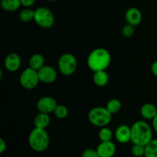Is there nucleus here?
Listing matches in <instances>:
<instances>
[{
    "mask_svg": "<svg viewBox=\"0 0 157 157\" xmlns=\"http://www.w3.org/2000/svg\"><path fill=\"white\" fill-rule=\"evenodd\" d=\"M111 62L110 52L103 48H95L89 54L87 63L89 68L93 72L105 71Z\"/></svg>",
    "mask_w": 157,
    "mask_h": 157,
    "instance_id": "obj_1",
    "label": "nucleus"
},
{
    "mask_svg": "<svg viewBox=\"0 0 157 157\" xmlns=\"http://www.w3.org/2000/svg\"><path fill=\"white\" fill-rule=\"evenodd\" d=\"M131 141L133 144L146 146L153 140V131L147 122L138 121L130 127Z\"/></svg>",
    "mask_w": 157,
    "mask_h": 157,
    "instance_id": "obj_2",
    "label": "nucleus"
},
{
    "mask_svg": "<svg viewBox=\"0 0 157 157\" xmlns=\"http://www.w3.org/2000/svg\"><path fill=\"white\" fill-rule=\"evenodd\" d=\"M50 139L45 129L35 128L32 130L29 136V144L36 152H43L48 149Z\"/></svg>",
    "mask_w": 157,
    "mask_h": 157,
    "instance_id": "obj_3",
    "label": "nucleus"
},
{
    "mask_svg": "<svg viewBox=\"0 0 157 157\" xmlns=\"http://www.w3.org/2000/svg\"><path fill=\"white\" fill-rule=\"evenodd\" d=\"M88 120L90 124L95 127H107L112 121V113L106 107H94L89 111Z\"/></svg>",
    "mask_w": 157,
    "mask_h": 157,
    "instance_id": "obj_4",
    "label": "nucleus"
},
{
    "mask_svg": "<svg viewBox=\"0 0 157 157\" xmlns=\"http://www.w3.org/2000/svg\"><path fill=\"white\" fill-rule=\"evenodd\" d=\"M34 21L43 29H50L55 24V16L52 11L46 7H39L35 10Z\"/></svg>",
    "mask_w": 157,
    "mask_h": 157,
    "instance_id": "obj_5",
    "label": "nucleus"
},
{
    "mask_svg": "<svg viewBox=\"0 0 157 157\" xmlns=\"http://www.w3.org/2000/svg\"><path fill=\"white\" fill-rule=\"evenodd\" d=\"M58 69L62 75L65 76L73 75L78 66L77 59L72 54H63L58 59Z\"/></svg>",
    "mask_w": 157,
    "mask_h": 157,
    "instance_id": "obj_6",
    "label": "nucleus"
},
{
    "mask_svg": "<svg viewBox=\"0 0 157 157\" xmlns=\"http://www.w3.org/2000/svg\"><path fill=\"white\" fill-rule=\"evenodd\" d=\"M20 84L21 87L27 90H32L35 88L40 82L38 71L30 67H27L21 72L19 78Z\"/></svg>",
    "mask_w": 157,
    "mask_h": 157,
    "instance_id": "obj_7",
    "label": "nucleus"
},
{
    "mask_svg": "<svg viewBox=\"0 0 157 157\" xmlns=\"http://www.w3.org/2000/svg\"><path fill=\"white\" fill-rule=\"evenodd\" d=\"M57 105H58V104H57V101L55 98H52V97L45 96L42 97L38 100L36 107L39 112L49 114L50 113H54V110L56 108Z\"/></svg>",
    "mask_w": 157,
    "mask_h": 157,
    "instance_id": "obj_8",
    "label": "nucleus"
},
{
    "mask_svg": "<svg viewBox=\"0 0 157 157\" xmlns=\"http://www.w3.org/2000/svg\"><path fill=\"white\" fill-rule=\"evenodd\" d=\"M38 77L41 82L44 84H52L57 79V72L53 67L50 65H44L38 71Z\"/></svg>",
    "mask_w": 157,
    "mask_h": 157,
    "instance_id": "obj_9",
    "label": "nucleus"
},
{
    "mask_svg": "<svg viewBox=\"0 0 157 157\" xmlns=\"http://www.w3.org/2000/svg\"><path fill=\"white\" fill-rule=\"evenodd\" d=\"M4 65L6 70L9 71H16L21 66V58L16 53H9L5 58Z\"/></svg>",
    "mask_w": 157,
    "mask_h": 157,
    "instance_id": "obj_10",
    "label": "nucleus"
},
{
    "mask_svg": "<svg viewBox=\"0 0 157 157\" xmlns=\"http://www.w3.org/2000/svg\"><path fill=\"white\" fill-rule=\"evenodd\" d=\"M101 157H113L116 153V146L111 141L101 142L96 149Z\"/></svg>",
    "mask_w": 157,
    "mask_h": 157,
    "instance_id": "obj_11",
    "label": "nucleus"
},
{
    "mask_svg": "<svg viewBox=\"0 0 157 157\" xmlns=\"http://www.w3.org/2000/svg\"><path fill=\"white\" fill-rule=\"evenodd\" d=\"M115 137L121 144H127L131 140V129L124 124L119 126L115 131Z\"/></svg>",
    "mask_w": 157,
    "mask_h": 157,
    "instance_id": "obj_12",
    "label": "nucleus"
},
{
    "mask_svg": "<svg viewBox=\"0 0 157 157\" xmlns=\"http://www.w3.org/2000/svg\"><path fill=\"white\" fill-rule=\"evenodd\" d=\"M125 18L127 24H130L133 26H136L141 22L142 13L136 8H130L126 12Z\"/></svg>",
    "mask_w": 157,
    "mask_h": 157,
    "instance_id": "obj_13",
    "label": "nucleus"
},
{
    "mask_svg": "<svg viewBox=\"0 0 157 157\" xmlns=\"http://www.w3.org/2000/svg\"><path fill=\"white\" fill-rule=\"evenodd\" d=\"M50 121L51 118L48 113L39 112V113L35 116V120H34V125L35 128L46 129L50 124Z\"/></svg>",
    "mask_w": 157,
    "mask_h": 157,
    "instance_id": "obj_14",
    "label": "nucleus"
},
{
    "mask_svg": "<svg viewBox=\"0 0 157 157\" xmlns=\"http://www.w3.org/2000/svg\"><path fill=\"white\" fill-rule=\"evenodd\" d=\"M140 113L144 119L153 120L157 114V108L153 104L147 103L141 107Z\"/></svg>",
    "mask_w": 157,
    "mask_h": 157,
    "instance_id": "obj_15",
    "label": "nucleus"
},
{
    "mask_svg": "<svg viewBox=\"0 0 157 157\" xmlns=\"http://www.w3.org/2000/svg\"><path fill=\"white\" fill-rule=\"evenodd\" d=\"M29 67L38 71L44 65V58L39 53L34 54L29 59Z\"/></svg>",
    "mask_w": 157,
    "mask_h": 157,
    "instance_id": "obj_16",
    "label": "nucleus"
},
{
    "mask_svg": "<svg viewBox=\"0 0 157 157\" xmlns=\"http://www.w3.org/2000/svg\"><path fill=\"white\" fill-rule=\"evenodd\" d=\"M94 83L98 87H104L109 81L108 74L105 71H99L94 72L93 76Z\"/></svg>",
    "mask_w": 157,
    "mask_h": 157,
    "instance_id": "obj_17",
    "label": "nucleus"
},
{
    "mask_svg": "<svg viewBox=\"0 0 157 157\" xmlns=\"http://www.w3.org/2000/svg\"><path fill=\"white\" fill-rule=\"evenodd\" d=\"M20 0H1V6L6 12H15L21 6Z\"/></svg>",
    "mask_w": 157,
    "mask_h": 157,
    "instance_id": "obj_18",
    "label": "nucleus"
},
{
    "mask_svg": "<svg viewBox=\"0 0 157 157\" xmlns=\"http://www.w3.org/2000/svg\"><path fill=\"white\" fill-rule=\"evenodd\" d=\"M145 157H157V139H153L145 146Z\"/></svg>",
    "mask_w": 157,
    "mask_h": 157,
    "instance_id": "obj_19",
    "label": "nucleus"
},
{
    "mask_svg": "<svg viewBox=\"0 0 157 157\" xmlns=\"http://www.w3.org/2000/svg\"><path fill=\"white\" fill-rule=\"evenodd\" d=\"M18 18L22 22H29V21L34 20L35 10H32L29 8H25L19 12Z\"/></svg>",
    "mask_w": 157,
    "mask_h": 157,
    "instance_id": "obj_20",
    "label": "nucleus"
},
{
    "mask_svg": "<svg viewBox=\"0 0 157 157\" xmlns=\"http://www.w3.org/2000/svg\"><path fill=\"white\" fill-rule=\"evenodd\" d=\"M121 101L118 99H113L110 100V101L107 102V106H106V108L107 109L109 112L112 114H114V113H118V112L121 110Z\"/></svg>",
    "mask_w": 157,
    "mask_h": 157,
    "instance_id": "obj_21",
    "label": "nucleus"
},
{
    "mask_svg": "<svg viewBox=\"0 0 157 157\" xmlns=\"http://www.w3.org/2000/svg\"><path fill=\"white\" fill-rule=\"evenodd\" d=\"M98 136H99V139L101 140V142L111 141L112 137H113V133H112L111 130L107 128V127H101L99 133H98Z\"/></svg>",
    "mask_w": 157,
    "mask_h": 157,
    "instance_id": "obj_22",
    "label": "nucleus"
},
{
    "mask_svg": "<svg viewBox=\"0 0 157 157\" xmlns=\"http://www.w3.org/2000/svg\"><path fill=\"white\" fill-rule=\"evenodd\" d=\"M54 114L58 119H64L68 116V110L64 105H57L56 108L54 110Z\"/></svg>",
    "mask_w": 157,
    "mask_h": 157,
    "instance_id": "obj_23",
    "label": "nucleus"
},
{
    "mask_svg": "<svg viewBox=\"0 0 157 157\" xmlns=\"http://www.w3.org/2000/svg\"><path fill=\"white\" fill-rule=\"evenodd\" d=\"M132 154L136 157H142L145 156V146L140 144H133L131 149Z\"/></svg>",
    "mask_w": 157,
    "mask_h": 157,
    "instance_id": "obj_24",
    "label": "nucleus"
},
{
    "mask_svg": "<svg viewBox=\"0 0 157 157\" xmlns=\"http://www.w3.org/2000/svg\"><path fill=\"white\" fill-rule=\"evenodd\" d=\"M135 32L134 26L131 25L130 24H127L123 27L122 29V34L126 38H130L133 35Z\"/></svg>",
    "mask_w": 157,
    "mask_h": 157,
    "instance_id": "obj_25",
    "label": "nucleus"
},
{
    "mask_svg": "<svg viewBox=\"0 0 157 157\" xmlns=\"http://www.w3.org/2000/svg\"><path fill=\"white\" fill-rule=\"evenodd\" d=\"M82 157H101L96 150L93 149H86L82 153Z\"/></svg>",
    "mask_w": 157,
    "mask_h": 157,
    "instance_id": "obj_26",
    "label": "nucleus"
},
{
    "mask_svg": "<svg viewBox=\"0 0 157 157\" xmlns=\"http://www.w3.org/2000/svg\"><path fill=\"white\" fill-rule=\"evenodd\" d=\"M21 5L25 8H29L33 6L35 2V0H20Z\"/></svg>",
    "mask_w": 157,
    "mask_h": 157,
    "instance_id": "obj_27",
    "label": "nucleus"
},
{
    "mask_svg": "<svg viewBox=\"0 0 157 157\" xmlns=\"http://www.w3.org/2000/svg\"><path fill=\"white\" fill-rule=\"evenodd\" d=\"M6 150V143L3 139H0V153H4L5 150Z\"/></svg>",
    "mask_w": 157,
    "mask_h": 157,
    "instance_id": "obj_28",
    "label": "nucleus"
},
{
    "mask_svg": "<svg viewBox=\"0 0 157 157\" xmlns=\"http://www.w3.org/2000/svg\"><path fill=\"white\" fill-rule=\"evenodd\" d=\"M151 71L154 76L157 78V61H154L151 65Z\"/></svg>",
    "mask_w": 157,
    "mask_h": 157,
    "instance_id": "obj_29",
    "label": "nucleus"
},
{
    "mask_svg": "<svg viewBox=\"0 0 157 157\" xmlns=\"http://www.w3.org/2000/svg\"><path fill=\"white\" fill-rule=\"evenodd\" d=\"M152 125H153V128L155 132L157 133V114L155 116V117L152 120Z\"/></svg>",
    "mask_w": 157,
    "mask_h": 157,
    "instance_id": "obj_30",
    "label": "nucleus"
},
{
    "mask_svg": "<svg viewBox=\"0 0 157 157\" xmlns=\"http://www.w3.org/2000/svg\"><path fill=\"white\" fill-rule=\"evenodd\" d=\"M48 1H50V2H56V1H58V0H48Z\"/></svg>",
    "mask_w": 157,
    "mask_h": 157,
    "instance_id": "obj_31",
    "label": "nucleus"
}]
</instances>
